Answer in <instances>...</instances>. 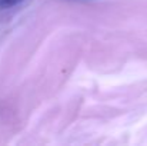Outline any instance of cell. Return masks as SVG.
<instances>
[{
  "label": "cell",
  "mask_w": 147,
  "mask_h": 146,
  "mask_svg": "<svg viewBox=\"0 0 147 146\" xmlns=\"http://www.w3.org/2000/svg\"><path fill=\"white\" fill-rule=\"evenodd\" d=\"M22 0H0V9H9L20 3Z\"/></svg>",
  "instance_id": "1"
}]
</instances>
